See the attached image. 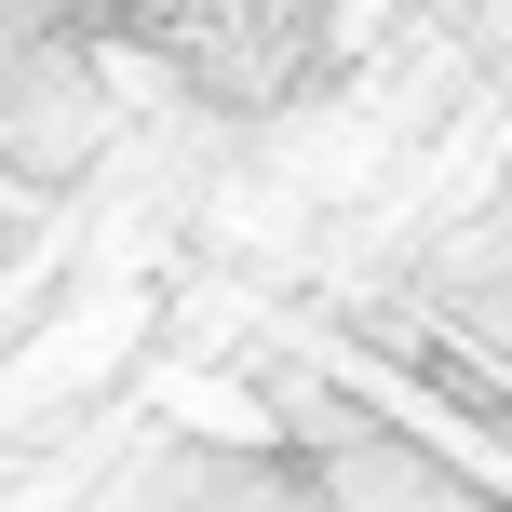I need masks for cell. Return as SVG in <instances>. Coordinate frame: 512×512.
<instances>
[{"label": "cell", "instance_id": "6da1fadb", "mask_svg": "<svg viewBox=\"0 0 512 512\" xmlns=\"http://www.w3.org/2000/svg\"><path fill=\"white\" fill-rule=\"evenodd\" d=\"M135 41H162L203 95H297L324 68V14L310 0H108Z\"/></svg>", "mask_w": 512, "mask_h": 512}]
</instances>
